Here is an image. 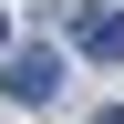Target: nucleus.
<instances>
[{
	"label": "nucleus",
	"instance_id": "1",
	"mask_svg": "<svg viewBox=\"0 0 124 124\" xmlns=\"http://www.w3.org/2000/svg\"><path fill=\"white\" fill-rule=\"evenodd\" d=\"M0 93H10L21 114H41V103H62V52H52V41H21V52L0 41Z\"/></svg>",
	"mask_w": 124,
	"mask_h": 124
},
{
	"label": "nucleus",
	"instance_id": "2",
	"mask_svg": "<svg viewBox=\"0 0 124 124\" xmlns=\"http://www.w3.org/2000/svg\"><path fill=\"white\" fill-rule=\"evenodd\" d=\"M83 52L93 62H124V10H93V21H83Z\"/></svg>",
	"mask_w": 124,
	"mask_h": 124
},
{
	"label": "nucleus",
	"instance_id": "3",
	"mask_svg": "<svg viewBox=\"0 0 124 124\" xmlns=\"http://www.w3.org/2000/svg\"><path fill=\"white\" fill-rule=\"evenodd\" d=\"M0 41H10V21H0Z\"/></svg>",
	"mask_w": 124,
	"mask_h": 124
}]
</instances>
